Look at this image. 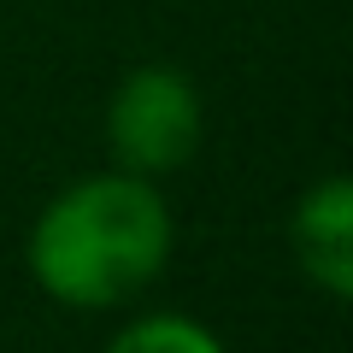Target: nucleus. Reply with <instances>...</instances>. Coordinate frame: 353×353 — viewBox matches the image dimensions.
<instances>
[{
  "label": "nucleus",
  "instance_id": "nucleus-1",
  "mask_svg": "<svg viewBox=\"0 0 353 353\" xmlns=\"http://www.w3.org/2000/svg\"><path fill=\"white\" fill-rule=\"evenodd\" d=\"M171 259V206L136 171L59 189L30 230V277L59 306L101 312L141 294Z\"/></svg>",
  "mask_w": 353,
  "mask_h": 353
},
{
  "label": "nucleus",
  "instance_id": "nucleus-2",
  "mask_svg": "<svg viewBox=\"0 0 353 353\" xmlns=\"http://www.w3.org/2000/svg\"><path fill=\"white\" fill-rule=\"evenodd\" d=\"M206 130V106L201 88L176 65H141L112 88L106 106V148H112L118 171L136 176H159L189 165Z\"/></svg>",
  "mask_w": 353,
  "mask_h": 353
},
{
  "label": "nucleus",
  "instance_id": "nucleus-3",
  "mask_svg": "<svg viewBox=\"0 0 353 353\" xmlns=\"http://www.w3.org/2000/svg\"><path fill=\"white\" fill-rule=\"evenodd\" d=\"M289 241L301 271L330 294V301H347L353 294V183L347 176H324L294 201L289 218Z\"/></svg>",
  "mask_w": 353,
  "mask_h": 353
},
{
  "label": "nucleus",
  "instance_id": "nucleus-4",
  "mask_svg": "<svg viewBox=\"0 0 353 353\" xmlns=\"http://www.w3.org/2000/svg\"><path fill=\"white\" fill-rule=\"evenodd\" d=\"M106 353H230V347L189 312H153V318H136L130 330H118L106 341Z\"/></svg>",
  "mask_w": 353,
  "mask_h": 353
}]
</instances>
